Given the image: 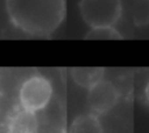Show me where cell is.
I'll list each match as a JSON object with an SVG mask.
<instances>
[{
    "label": "cell",
    "instance_id": "obj_1",
    "mask_svg": "<svg viewBox=\"0 0 149 133\" xmlns=\"http://www.w3.org/2000/svg\"><path fill=\"white\" fill-rule=\"evenodd\" d=\"M9 22L21 33L49 37L65 17V0H5Z\"/></svg>",
    "mask_w": 149,
    "mask_h": 133
},
{
    "label": "cell",
    "instance_id": "obj_2",
    "mask_svg": "<svg viewBox=\"0 0 149 133\" xmlns=\"http://www.w3.org/2000/svg\"><path fill=\"white\" fill-rule=\"evenodd\" d=\"M122 0H80L79 10L89 28L114 26L122 16Z\"/></svg>",
    "mask_w": 149,
    "mask_h": 133
},
{
    "label": "cell",
    "instance_id": "obj_3",
    "mask_svg": "<svg viewBox=\"0 0 149 133\" xmlns=\"http://www.w3.org/2000/svg\"><path fill=\"white\" fill-rule=\"evenodd\" d=\"M18 105L33 112H39L50 105L52 85L45 76L33 74L24 80L17 91Z\"/></svg>",
    "mask_w": 149,
    "mask_h": 133
},
{
    "label": "cell",
    "instance_id": "obj_4",
    "mask_svg": "<svg viewBox=\"0 0 149 133\" xmlns=\"http://www.w3.org/2000/svg\"><path fill=\"white\" fill-rule=\"evenodd\" d=\"M119 90L109 80H101L88 89V105L92 112L97 115L107 114L116 106L119 100Z\"/></svg>",
    "mask_w": 149,
    "mask_h": 133
},
{
    "label": "cell",
    "instance_id": "obj_5",
    "mask_svg": "<svg viewBox=\"0 0 149 133\" xmlns=\"http://www.w3.org/2000/svg\"><path fill=\"white\" fill-rule=\"evenodd\" d=\"M4 131L10 133H34L39 131V120L37 112L29 111L26 108H13L7 116L4 123Z\"/></svg>",
    "mask_w": 149,
    "mask_h": 133
},
{
    "label": "cell",
    "instance_id": "obj_6",
    "mask_svg": "<svg viewBox=\"0 0 149 133\" xmlns=\"http://www.w3.org/2000/svg\"><path fill=\"white\" fill-rule=\"evenodd\" d=\"M105 69L100 66H76L71 69V77L79 86L90 89L94 84L101 81Z\"/></svg>",
    "mask_w": 149,
    "mask_h": 133
},
{
    "label": "cell",
    "instance_id": "obj_7",
    "mask_svg": "<svg viewBox=\"0 0 149 133\" xmlns=\"http://www.w3.org/2000/svg\"><path fill=\"white\" fill-rule=\"evenodd\" d=\"M71 133H102L103 128L97 114L85 112L80 114L72 120L70 125Z\"/></svg>",
    "mask_w": 149,
    "mask_h": 133
},
{
    "label": "cell",
    "instance_id": "obj_8",
    "mask_svg": "<svg viewBox=\"0 0 149 133\" xmlns=\"http://www.w3.org/2000/svg\"><path fill=\"white\" fill-rule=\"evenodd\" d=\"M84 38L86 41H120L123 39V35L114 26H101L90 28Z\"/></svg>",
    "mask_w": 149,
    "mask_h": 133
},
{
    "label": "cell",
    "instance_id": "obj_9",
    "mask_svg": "<svg viewBox=\"0 0 149 133\" xmlns=\"http://www.w3.org/2000/svg\"><path fill=\"white\" fill-rule=\"evenodd\" d=\"M132 21L135 26L149 25V0H132Z\"/></svg>",
    "mask_w": 149,
    "mask_h": 133
},
{
    "label": "cell",
    "instance_id": "obj_10",
    "mask_svg": "<svg viewBox=\"0 0 149 133\" xmlns=\"http://www.w3.org/2000/svg\"><path fill=\"white\" fill-rule=\"evenodd\" d=\"M144 97H145V100H147V105L149 106V80L145 85V89H144Z\"/></svg>",
    "mask_w": 149,
    "mask_h": 133
}]
</instances>
